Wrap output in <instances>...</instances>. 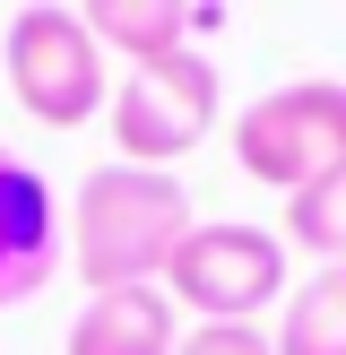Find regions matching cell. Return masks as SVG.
<instances>
[{"label": "cell", "instance_id": "obj_1", "mask_svg": "<svg viewBox=\"0 0 346 355\" xmlns=\"http://www.w3.org/2000/svg\"><path fill=\"white\" fill-rule=\"evenodd\" d=\"M190 191L182 173H147V165H95L69 200V260H78L86 295L113 286H156L173 269L190 234Z\"/></svg>", "mask_w": 346, "mask_h": 355}, {"label": "cell", "instance_id": "obj_2", "mask_svg": "<svg viewBox=\"0 0 346 355\" xmlns=\"http://www.w3.org/2000/svg\"><path fill=\"white\" fill-rule=\"evenodd\" d=\"M0 78L26 104L44 130H78V121L104 113V44L86 35L78 9H52V0H26L0 26Z\"/></svg>", "mask_w": 346, "mask_h": 355}, {"label": "cell", "instance_id": "obj_3", "mask_svg": "<svg viewBox=\"0 0 346 355\" xmlns=\"http://www.w3.org/2000/svg\"><path fill=\"white\" fill-rule=\"evenodd\" d=\"M234 165L286 200L320 173H338L346 165V78H294V87H268L260 104H242Z\"/></svg>", "mask_w": 346, "mask_h": 355}, {"label": "cell", "instance_id": "obj_4", "mask_svg": "<svg viewBox=\"0 0 346 355\" xmlns=\"http://www.w3.org/2000/svg\"><path fill=\"white\" fill-rule=\"evenodd\" d=\"M173 304H190L199 321H225V329H260V312L286 304L294 277H286V234L268 225H190L182 252L165 269Z\"/></svg>", "mask_w": 346, "mask_h": 355}, {"label": "cell", "instance_id": "obj_5", "mask_svg": "<svg viewBox=\"0 0 346 355\" xmlns=\"http://www.w3.org/2000/svg\"><path fill=\"white\" fill-rule=\"evenodd\" d=\"M225 113V78L199 44L190 52H165V61L130 69L113 87V139H121V165H147V173H173V156H190Z\"/></svg>", "mask_w": 346, "mask_h": 355}, {"label": "cell", "instance_id": "obj_6", "mask_svg": "<svg viewBox=\"0 0 346 355\" xmlns=\"http://www.w3.org/2000/svg\"><path fill=\"white\" fill-rule=\"evenodd\" d=\"M61 252H69V217L52 200V182L0 139V312L44 295L52 269H61Z\"/></svg>", "mask_w": 346, "mask_h": 355}, {"label": "cell", "instance_id": "obj_7", "mask_svg": "<svg viewBox=\"0 0 346 355\" xmlns=\"http://www.w3.org/2000/svg\"><path fill=\"white\" fill-rule=\"evenodd\" d=\"M173 295L165 286H113V295H86L78 321H69L61 355H173Z\"/></svg>", "mask_w": 346, "mask_h": 355}, {"label": "cell", "instance_id": "obj_8", "mask_svg": "<svg viewBox=\"0 0 346 355\" xmlns=\"http://www.w3.org/2000/svg\"><path fill=\"white\" fill-rule=\"evenodd\" d=\"M86 35H95L104 52H121L130 69L165 61V52H190V9L182 0H95V9H78Z\"/></svg>", "mask_w": 346, "mask_h": 355}, {"label": "cell", "instance_id": "obj_9", "mask_svg": "<svg viewBox=\"0 0 346 355\" xmlns=\"http://www.w3.org/2000/svg\"><path fill=\"white\" fill-rule=\"evenodd\" d=\"M277 355H346V269H311V286H294L277 304Z\"/></svg>", "mask_w": 346, "mask_h": 355}, {"label": "cell", "instance_id": "obj_10", "mask_svg": "<svg viewBox=\"0 0 346 355\" xmlns=\"http://www.w3.org/2000/svg\"><path fill=\"white\" fill-rule=\"evenodd\" d=\"M286 243L311 252L320 269H346V165L320 173V182H303L286 200Z\"/></svg>", "mask_w": 346, "mask_h": 355}, {"label": "cell", "instance_id": "obj_11", "mask_svg": "<svg viewBox=\"0 0 346 355\" xmlns=\"http://www.w3.org/2000/svg\"><path fill=\"white\" fill-rule=\"evenodd\" d=\"M173 355H277V338H268V329H225V321H199Z\"/></svg>", "mask_w": 346, "mask_h": 355}, {"label": "cell", "instance_id": "obj_12", "mask_svg": "<svg viewBox=\"0 0 346 355\" xmlns=\"http://www.w3.org/2000/svg\"><path fill=\"white\" fill-rule=\"evenodd\" d=\"M234 26V9H217V0H190V35H225Z\"/></svg>", "mask_w": 346, "mask_h": 355}]
</instances>
